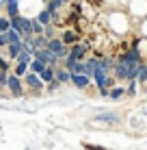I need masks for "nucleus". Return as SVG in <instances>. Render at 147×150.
<instances>
[{
	"mask_svg": "<svg viewBox=\"0 0 147 150\" xmlns=\"http://www.w3.org/2000/svg\"><path fill=\"white\" fill-rule=\"evenodd\" d=\"M45 48H50L54 54H56V59H61V61L69 54V46L63 44V39H61V37H50L48 44H45Z\"/></svg>",
	"mask_w": 147,
	"mask_h": 150,
	"instance_id": "obj_1",
	"label": "nucleus"
},
{
	"mask_svg": "<svg viewBox=\"0 0 147 150\" xmlns=\"http://www.w3.org/2000/svg\"><path fill=\"white\" fill-rule=\"evenodd\" d=\"M35 59H39L45 65H54V68L61 63V59H56V54H54L50 48H37L35 50Z\"/></svg>",
	"mask_w": 147,
	"mask_h": 150,
	"instance_id": "obj_2",
	"label": "nucleus"
},
{
	"mask_svg": "<svg viewBox=\"0 0 147 150\" xmlns=\"http://www.w3.org/2000/svg\"><path fill=\"white\" fill-rule=\"evenodd\" d=\"M7 87L13 96H22V83H20V76L15 74H9V81H7Z\"/></svg>",
	"mask_w": 147,
	"mask_h": 150,
	"instance_id": "obj_3",
	"label": "nucleus"
},
{
	"mask_svg": "<svg viewBox=\"0 0 147 150\" xmlns=\"http://www.w3.org/2000/svg\"><path fill=\"white\" fill-rule=\"evenodd\" d=\"M26 85L35 91L43 89V81L39 79V74H35V72H26Z\"/></svg>",
	"mask_w": 147,
	"mask_h": 150,
	"instance_id": "obj_4",
	"label": "nucleus"
},
{
	"mask_svg": "<svg viewBox=\"0 0 147 150\" xmlns=\"http://www.w3.org/2000/svg\"><path fill=\"white\" fill-rule=\"evenodd\" d=\"M59 37L63 39V44H67V46H72V44H76V41H80V35L76 33V30H63Z\"/></svg>",
	"mask_w": 147,
	"mask_h": 150,
	"instance_id": "obj_5",
	"label": "nucleus"
},
{
	"mask_svg": "<svg viewBox=\"0 0 147 150\" xmlns=\"http://www.w3.org/2000/svg\"><path fill=\"white\" fill-rule=\"evenodd\" d=\"M72 83L78 89H87L89 87V74H72Z\"/></svg>",
	"mask_w": 147,
	"mask_h": 150,
	"instance_id": "obj_6",
	"label": "nucleus"
},
{
	"mask_svg": "<svg viewBox=\"0 0 147 150\" xmlns=\"http://www.w3.org/2000/svg\"><path fill=\"white\" fill-rule=\"evenodd\" d=\"M24 48V41H11V44L7 46V54H9V59H15V57L20 54V50Z\"/></svg>",
	"mask_w": 147,
	"mask_h": 150,
	"instance_id": "obj_7",
	"label": "nucleus"
},
{
	"mask_svg": "<svg viewBox=\"0 0 147 150\" xmlns=\"http://www.w3.org/2000/svg\"><path fill=\"white\" fill-rule=\"evenodd\" d=\"M54 79H56V81H61V83H69V81H72V72H69L67 68H56V70H54Z\"/></svg>",
	"mask_w": 147,
	"mask_h": 150,
	"instance_id": "obj_8",
	"label": "nucleus"
},
{
	"mask_svg": "<svg viewBox=\"0 0 147 150\" xmlns=\"http://www.w3.org/2000/svg\"><path fill=\"white\" fill-rule=\"evenodd\" d=\"M54 70H56L54 65H45V68L39 72V79H41L43 83H50V81L54 79Z\"/></svg>",
	"mask_w": 147,
	"mask_h": 150,
	"instance_id": "obj_9",
	"label": "nucleus"
},
{
	"mask_svg": "<svg viewBox=\"0 0 147 150\" xmlns=\"http://www.w3.org/2000/svg\"><path fill=\"white\" fill-rule=\"evenodd\" d=\"M2 4L7 7L9 18H11V15H17V13H20V2H17V0H4Z\"/></svg>",
	"mask_w": 147,
	"mask_h": 150,
	"instance_id": "obj_10",
	"label": "nucleus"
},
{
	"mask_svg": "<svg viewBox=\"0 0 147 150\" xmlns=\"http://www.w3.org/2000/svg\"><path fill=\"white\" fill-rule=\"evenodd\" d=\"M37 20H39V22H41L43 26H45V24L54 22V13L50 11V9H43V11H39V15H37Z\"/></svg>",
	"mask_w": 147,
	"mask_h": 150,
	"instance_id": "obj_11",
	"label": "nucleus"
},
{
	"mask_svg": "<svg viewBox=\"0 0 147 150\" xmlns=\"http://www.w3.org/2000/svg\"><path fill=\"white\" fill-rule=\"evenodd\" d=\"M84 65H87V74L91 76L95 70H98V65H100V57H91L89 61H84Z\"/></svg>",
	"mask_w": 147,
	"mask_h": 150,
	"instance_id": "obj_12",
	"label": "nucleus"
},
{
	"mask_svg": "<svg viewBox=\"0 0 147 150\" xmlns=\"http://www.w3.org/2000/svg\"><path fill=\"white\" fill-rule=\"evenodd\" d=\"M33 52H30V50H26V48H22V50H20V54L17 57H15V59L13 61H22V63H30V59H33Z\"/></svg>",
	"mask_w": 147,
	"mask_h": 150,
	"instance_id": "obj_13",
	"label": "nucleus"
},
{
	"mask_svg": "<svg viewBox=\"0 0 147 150\" xmlns=\"http://www.w3.org/2000/svg\"><path fill=\"white\" fill-rule=\"evenodd\" d=\"M26 72H28V63H22V61H15V70H13V74L15 76H26Z\"/></svg>",
	"mask_w": 147,
	"mask_h": 150,
	"instance_id": "obj_14",
	"label": "nucleus"
},
{
	"mask_svg": "<svg viewBox=\"0 0 147 150\" xmlns=\"http://www.w3.org/2000/svg\"><path fill=\"white\" fill-rule=\"evenodd\" d=\"M43 68H45V63H41V61L35 59V57L30 59V63H28V70H30V72H35V74H39V72H41Z\"/></svg>",
	"mask_w": 147,
	"mask_h": 150,
	"instance_id": "obj_15",
	"label": "nucleus"
},
{
	"mask_svg": "<svg viewBox=\"0 0 147 150\" xmlns=\"http://www.w3.org/2000/svg\"><path fill=\"white\" fill-rule=\"evenodd\" d=\"M63 4H65V0H48V7H45V9H50L52 13H56Z\"/></svg>",
	"mask_w": 147,
	"mask_h": 150,
	"instance_id": "obj_16",
	"label": "nucleus"
},
{
	"mask_svg": "<svg viewBox=\"0 0 147 150\" xmlns=\"http://www.w3.org/2000/svg\"><path fill=\"white\" fill-rule=\"evenodd\" d=\"M30 26H33V35H39V33H43V24L39 22L37 18H35V20H30Z\"/></svg>",
	"mask_w": 147,
	"mask_h": 150,
	"instance_id": "obj_17",
	"label": "nucleus"
},
{
	"mask_svg": "<svg viewBox=\"0 0 147 150\" xmlns=\"http://www.w3.org/2000/svg\"><path fill=\"white\" fill-rule=\"evenodd\" d=\"M98 122H117V115L115 113H104V115L98 117Z\"/></svg>",
	"mask_w": 147,
	"mask_h": 150,
	"instance_id": "obj_18",
	"label": "nucleus"
},
{
	"mask_svg": "<svg viewBox=\"0 0 147 150\" xmlns=\"http://www.w3.org/2000/svg\"><path fill=\"white\" fill-rule=\"evenodd\" d=\"M9 26H11V20H9V15H7V18H4V15H0V30L4 33Z\"/></svg>",
	"mask_w": 147,
	"mask_h": 150,
	"instance_id": "obj_19",
	"label": "nucleus"
},
{
	"mask_svg": "<svg viewBox=\"0 0 147 150\" xmlns=\"http://www.w3.org/2000/svg\"><path fill=\"white\" fill-rule=\"evenodd\" d=\"M9 81V70H0V87H7Z\"/></svg>",
	"mask_w": 147,
	"mask_h": 150,
	"instance_id": "obj_20",
	"label": "nucleus"
},
{
	"mask_svg": "<svg viewBox=\"0 0 147 150\" xmlns=\"http://www.w3.org/2000/svg\"><path fill=\"white\" fill-rule=\"evenodd\" d=\"M108 96L115 98V100H117V98H121V96H123V87H115L113 91H108Z\"/></svg>",
	"mask_w": 147,
	"mask_h": 150,
	"instance_id": "obj_21",
	"label": "nucleus"
},
{
	"mask_svg": "<svg viewBox=\"0 0 147 150\" xmlns=\"http://www.w3.org/2000/svg\"><path fill=\"white\" fill-rule=\"evenodd\" d=\"M45 85H48V91H56V87L61 85V81H56V79H52L50 83H45Z\"/></svg>",
	"mask_w": 147,
	"mask_h": 150,
	"instance_id": "obj_22",
	"label": "nucleus"
},
{
	"mask_svg": "<svg viewBox=\"0 0 147 150\" xmlns=\"http://www.w3.org/2000/svg\"><path fill=\"white\" fill-rule=\"evenodd\" d=\"M2 46H9V35L7 33H0V48Z\"/></svg>",
	"mask_w": 147,
	"mask_h": 150,
	"instance_id": "obj_23",
	"label": "nucleus"
},
{
	"mask_svg": "<svg viewBox=\"0 0 147 150\" xmlns=\"http://www.w3.org/2000/svg\"><path fill=\"white\" fill-rule=\"evenodd\" d=\"M134 91H136V83L132 79V83H130V87H128V94H134Z\"/></svg>",
	"mask_w": 147,
	"mask_h": 150,
	"instance_id": "obj_24",
	"label": "nucleus"
},
{
	"mask_svg": "<svg viewBox=\"0 0 147 150\" xmlns=\"http://www.w3.org/2000/svg\"><path fill=\"white\" fill-rule=\"evenodd\" d=\"M0 70H9V63L2 59V57H0Z\"/></svg>",
	"mask_w": 147,
	"mask_h": 150,
	"instance_id": "obj_25",
	"label": "nucleus"
},
{
	"mask_svg": "<svg viewBox=\"0 0 147 150\" xmlns=\"http://www.w3.org/2000/svg\"><path fill=\"white\" fill-rule=\"evenodd\" d=\"M67 2H72V0H65V4H67Z\"/></svg>",
	"mask_w": 147,
	"mask_h": 150,
	"instance_id": "obj_26",
	"label": "nucleus"
},
{
	"mask_svg": "<svg viewBox=\"0 0 147 150\" xmlns=\"http://www.w3.org/2000/svg\"><path fill=\"white\" fill-rule=\"evenodd\" d=\"M0 33H2V30H0Z\"/></svg>",
	"mask_w": 147,
	"mask_h": 150,
	"instance_id": "obj_27",
	"label": "nucleus"
}]
</instances>
